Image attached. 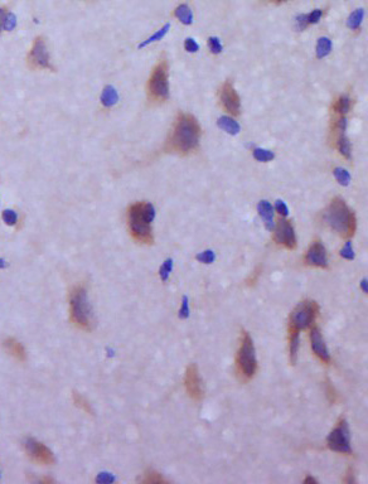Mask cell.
<instances>
[{"mask_svg":"<svg viewBox=\"0 0 368 484\" xmlns=\"http://www.w3.org/2000/svg\"><path fill=\"white\" fill-rule=\"evenodd\" d=\"M201 136V126L197 119L189 114H179L174 122L172 134L165 144L168 153L188 154L197 149Z\"/></svg>","mask_w":368,"mask_h":484,"instance_id":"cell-1","label":"cell"},{"mask_svg":"<svg viewBox=\"0 0 368 484\" xmlns=\"http://www.w3.org/2000/svg\"><path fill=\"white\" fill-rule=\"evenodd\" d=\"M23 448L25 454L33 460L34 463L39 465H52L56 459L51 449H48L43 443L38 442L33 438H28L23 442Z\"/></svg>","mask_w":368,"mask_h":484,"instance_id":"cell-10","label":"cell"},{"mask_svg":"<svg viewBox=\"0 0 368 484\" xmlns=\"http://www.w3.org/2000/svg\"><path fill=\"white\" fill-rule=\"evenodd\" d=\"M189 317V305H188V298L183 296L182 307L179 309V318L180 319H187Z\"/></svg>","mask_w":368,"mask_h":484,"instance_id":"cell-40","label":"cell"},{"mask_svg":"<svg viewBox=\"0 0 368 484\" xmlns=\"http://www.w3.org/2000/svg\"><path fill=\"white\" fill-rule=\"evenodd\" d=\"M172 269H173V260L172 259H167L164 261V264L161 265L160 270H159V275H160L161 280L167 281L169 275L172 272Z\"/></svg>","mask_w":368,"mask_h":484,"instance_id":"cell-32","label":"cell"},{"mask_svg":"<svg viewBox=\"0 0 368 484\" xmlns=\"http://www.w3.org/2000/svg\"><path fill=\"white\" fill-rule=\"evenodd\" d=\"M295 25L298 31H304L305 28L309 27L307 23V16H305V14H300V16L296 17Z\"/></svg>","mask_w":368,"mask_h":484,"instance_id":"cell-42","label":"cell"},{"mask_svg":"<svg viewBox=\"0 0 368 484\" xmlns=\"http://www.w3.org/2000/svg\"><path fill=\"white\" fill-rule=\"evenodd\" d=\"M8 13L9 12H8V9H6V8H0V29L3 28L4 19H5V17Z\"/></svg>","mask_w":368,"mask_h":484,"instance_id":"cell-46","label":"cell"},{"mask_svg":"<svg viewBox=\"0 0 368 484\" xmlns=\"http://www.w3.org/2000/svg\"><path fill=\"white\" fill-rule=\"evenodd\" d=\"M346 129H347V119L344 116H341L334 124V131L337 134L335 145H337L338 152L341 153L344 158L350 159L352 158V153H350L352 148H350L349 139L346 135Z\"/></svg>","mask_w":368,"mask_h":484,"instance_id":"cell-16","label":"cell"},{"mask_svg":"<svg viewBox=\"0 0 368 484\" xmlns=\"http://www.w3.org/2000/svg\"><path fill=\"white\" fill-rule=\"evenodd\" d=\"M333 173H334L335 179L338 180V183H339V184H342V186H344V187L349 184L350 174H349V172L347 171V169H344V168H335Z\"/></svg>","mask_w":368,"mask_h":484,"instance_id":"cell-31","label":"cell"},{"mask_svg":"<svg viewBox=\"0 0 368 484\" xmlns=\"http://www.w3.org/2000/svg\"><path fill=\"white\" fill-rule=\"evenodd\" d=\"M70 320L76 328L85 332L94 329V314L83 285L73 287L70 292Z\"/></svg>","mask_w":368,"mask_h":484,"instance_id":"cell-4","label":"cell"},{"mask_svg":"<svg viewBox=\"0 0 368 484\" xmlns=\"http://www.w3.org/2000/svg\"><path fill=\"white\" fill-rule=\"evenodd\" d=\"M27 64L31 70H49L55 71V67L51 63L48 48L44 37L39 36L34 39L32 48L27 56Z\"/></svg>","mask_w":368,"mask_h":484,"instance_id":"cell-9","label":"cell"},{"mask_svg":"<svg viewBox=\"0 0 368 484\" xmlns=\"http://www.w3.org/2000/svg\"><path fill=\"white\" fill-rule=\"evenodd\" d=\"M236 375L241 382H249L255 377L256 372L259 369L256 350L253 346V341L249 332H241L240 346H238L237 354H236Z\"/></svg>","mask_w":368,"mask_h":484,"instance_id":"cell-5","label":"cell"},{"mask_svg":"<svg viewBox=\"0 0 368 484\" xmlns=\"http://www.w3.org/2000/svg\"><path fill=\"white\" fill-rule=\"evenodd\" d=\"M5 265H6L5 261H4L3 259H0V269H4L5 268Z\"/></svg>","mask_w":368,"mask_h":484,"instance_id":"cell-49","label":"cell"},{"mask_svg":"<svg viewBox=\"0 0 368 484\" xmlns=\"http://www.w3.org/2000/svg\"><path fill=\"white\" fill-rule=\"evenodd\" d=\"M117 100H119V95H117L115 87L106 86L104 91H102V95H101V104L104 105L105 107H111L117 102Z\"/></svg>","mask_w":368,"mask_h":484,"instance_id":"cell-22","label":"cell"},{"mask_svg":"<svg viewBox=\"0 0 368 484\" xmlns=\"http://www.w3.org/2000/svg\"><path fill=\"white\" fill-rule=\"evenodd\" d=\"M275 210H276V212L280 214L281 217H286L289 214V208H288V206L285 204V202L280 201V199L276 201V203H275Z\"/></svg>","mask_w":368,"mask_h":484,"instance_id":"cell-41","label":"cell"},{"mask_svg":"<svg viewBox=\"0 0 368 484\" xmlns=\"http://www.w3.org/2000/svg\"><path fill=\"white\" fill-rule=\"evenodd\" d=\"M350 110V98L348 96H341L333 105V111L337 114L344 115Z\"/></svg>","mask_w":368,"mask_h":484,"instance_id":"cell-28","label":"cell"},{"mask_svg":"<svg viewBox=\"0 0 368 484\" xmlns=\"http://www.w3.org/2000/svg\"><path fill=\"white\" fill-rule=\"evenodd\" d=\"M260 275H261V268H257L255 271H253L252 274H251V276L247 279V281H246L247 287H253V285H255V284L259 281Z\"/></svg>","mask_w":368,"mask_h":484,"instance_id":"cell-43","label":"cell"},{"mask_svg":"<svg viewBox=\"0 0 368 484\" xmlns=\"http://www.w3.org/2000/svg\"><path fill=\"white\" fill-rule=\"evenodd\" d=\"M343 483H347V484H352V483H356V478H354V472H353V468H348L347 469V473H346V475H344V478H343Z\"/></svg>","mask_w":368,"mask_h":484,"instance_id":"cell-45","label":"cell"},{"mask_svg":"<svg viewBox=\"0 0 368 484\" xmlns=\"http://www.w3.org/2000/svg\"><path fill=\"white\" fill-rule=\"evenodd\" d=\"M363 17H365V10L363 9H357L348 17L347 20V25L348 28L353 29V31H357L359 27H361V23L363 20Z\"/></svg>","mask_w":368,"mask_h":484,"instance_id":"cell-27","label":"cell"},{"mask_svg":"<svg viewBox=\"0 0 368 484\" xmlns=\"http://www.w3.org/2000/svg\"><path fill=\"white\" fill-rule=\"evenodd\" d=\"M272 1H275V3H277V4H280V3H284V1H288V0H272Z\"/></svg>","mask_w":368,"mask_h":484,"instance_id":"cell-50","label":"cell"},{"mask_svg":"<svg viewBox=\"0 0 368 484\" xmlns=\"http://www.w3.org/2000/svg\"><path fill=\"white\" fill-rule=\"evenodd\" d=\"M327 446L335 453L344 454V455H350L352 448H350V432L348 427V423L344 417H341L337 421L335 426L329 432L327 438Z\"/></svg>","mask_w":368,"mask_h":484,"instance_id":"cell-8","label":"cell"},{"mask_svg":"<svg viewBox=\"0 0 368 484\" xmlns=\"http://www.w3.org/2000/svg\"><path fill=\"white\" fill-rule=\"evenodd\" d=\"M16 25H17L16 16H14V14H12V13H8L5 17V19H4L3 29L4 31L9 32V31H12V29H14V28H16Z\"/></svg>","mask_w":368,"mask_h":484,"instance_id":"cell-36","label":"cell"},{"mask_svg":"<svg viewBox=\"0 0 368 484\" xmlns=\"http://www.w3.org/2000/svg\"><path fill=\"white\" fill-rule=\"evenodd\" d=\"M148 98L153 104H163L169 98L168 63L165 59L158 62L148 81Z\"/></svg>","mask_w":368,"mask_h":484,"instance_id":"cell-6","label":"cell"},{"mask_svg":"<svg viewBox=\"0 0 368 484\" xmlns=\"http://www.w3.org/2000/svg\"><path fill=\"white\" fill-rule=\"evenodd\" d=\"M361 285H362V289H363V292H367V280H363L362 283H361Z\"/></svg>","mask_w":368,"mask_h":484,"instance_id":"cell-48","label":"cell"},{"mask_svg":"<svg viewBox=\"0 0 368 484\" xmlns=\"http://www.w3.org/2000/svg\"><path fill=\"white\" fill-rule=\"evenodd\" d=\"M72 400H73V404H75V406H76V407H78L79 410H82V411L86 412V414L94 415V408H92L91 404H90V401L86 399L82 393L76 392V391H75V392L72 393Z\"/></svg>","mask_w":368,"mask_h":484,"instance_id":"cell-23","label":"cell"},{"mask_svg":"<svg viewBox=\"0 0 368 484\" xmlns=\"http://www.w3.org/2000/svg\"><path fill=\"white\" fill-rule=\"evenodd\" d=\"M169 28H171V24H165L164 27L161 28V29H159L158 32H156L155 34H153L150 38H148L146 40H144L143 43H140L139 44V48H144V47H146V46H149V44H152V43H154V42H158V40H160V39H163L164 38V36L165 34L168 33V31H169Z\"/></svg>","mask_w":368,"mask_h":484,"instance_id":"cell-29","label":"cell"},{"mask_svg":"<svg viewBox=\"0 0 368 484\" xmlns=\"http://www.w3.org/2000/svg\"><path fill=\"white\" fill-rule=\"evenodd\" d=\"M274 241L277 245L285 247L288 250L296 249L295 231H294L291 223L285 219V217H281L277 221V225L274 227Z\"/></svg>","mask_w":368,"mask_h":484,"instance_id":"cell-12","label":"cell"},{"mask_svg":"<svg viewBox=\"0 0 368 484\" xmlns=\"http://www.w3.org/2000/svg\"><path fill=\"white\" fill-rule=\"evenodd\" d=\"M310 344L311 350H313L314 356L319 359L320 362L324 365H329L330 363V356H329L328 348L324 338H323L322 332L316 326H311L310 329Z\"/></svg>","mask_w":368,"mask_h":484,"instance_id":"cell-14","label":"cell"},{"mask_svg":"<svg viewBox=\"0 0 368 484\" xmlns=\"http://www.w3.org/2000/svg\"><path fill=\"white\" fill-rule=\"evenodd\" d=\"M257 211H259V214L261 216L262 221L265 223V227L266 230L271 231L274 230L275 223H274V208L270 204V202L268 201H261L259 204H257Z\"/></svg>","mask_w":368,"mask_h":484,"instance_id":"cell-18","label":"cell"},{"mask_svg":"<svg viewBox=\"0 0 368 484\" xmlns=\"http://www.w3.org/2000/svg\"><path fill=\"white\" fill-rule=\"evenodd\" d=\"M304 264L316 269H328L327 250L320 241H314L304 255Z\"/></svg>","mask_w":368,"mask_h":484,"instance_id":"cell-13","label":"cell"},{"mask_svg":"<svg viewBox=\"0 0 368 484\" xmlns=\"http://www.w3.org/2000/svg\"><path fill=\"white\" fill-rule=\"evenodd\" d=\"M155 218V208L149 202H136L128 210V223L131 237L137 244L153 245L152 222Z\"/></svg>","mask_w":368,"mask_h":484,"instance_id":"cell-2","label":"cell"},{"mask_svg":"<svg viewBox=\"0 0 368 484\" xmlns=\"http://www.w3.org/2000/svg\"><path fill=\"white\" fill-rule=\"evenodd\" d=\"M221 104H222L223 109L231 115L236 116L240 114V97H238L236 90L233 89L232 83L226 82L222 86V89H221Z\"/></svg>","mask_w":368,"mask_h":484,"instance_id":"cell-15","label":"cell"},{"mask_svg":"<svg viewBox=\"0 0 368 484\" xmlns=\"http://www.w3.org/2000/svg\"><path fill=\"white\" fill-rule=\"evenodd\" d=\"M320 311L319 304L314 300H303L299 303L294 309L289 318V327L296 329V330H303V329L310 328L314 326L316 317Z\"/></svg>","mask_w":368,"mask_h":484,"instance_id":"cell-7","label":"cell"},{"mask_svg":"<svg viewBox=\"0 0 368 484\" xmlns=\"http://www.w3.org/2000/svg\"><path fill=\"white\" fill-rule=\"evenodd\" d=\"M324 219L329 227L337 232L342 238H350L357 229L356 216L343 198L335 197L329 203L324 214Z\"/></svg>","mask_w":368,"mask_h":484,"instance_id":"cell-3","label":"cell"},{"mask_svg":"<svg viewBox=\"0 0 368 484\" xmlns=\"http://www.w3.org/2000/svg\"><path fill=\"white\" fill-rule=\"evenodd\" d=\"M184 48H186L187 52L195 53L199 49V44L193 38H187L186 42H184Z\"/></svg>","mask_w":368,"mask_h":484,"instance_id":"cell-39","label":"cell"},{"mask_svg":"<svg viewBox=\"0 0 368 484\" xmlns=\"http://www.w3.org/2000/svg\"><path fill=\"white\" fill-rule=\"evenodd\" d=\"M174 16L179 19L183 24L191 25L193 23V13L187 4H180L179 6H176L174 10Z\"/></svg>","mask_w":368,"mask_h":484,"instance_id":"cell-21","label":"cell"},{"mask_svg":"<svg viewBox=\"0 0 368 484\" xmlns=\"http://www.w3.org/2000/svg\"><path fill=\"white\" fill-rule=\"evenodd\" d=\"M253 158L257 161H262V163H266V161H271L275 158V154L271 150L264 149V148H255L253 149Z\"/></svg>","mask_w":368,"mask_h":484,"instance_id":"cell-30","label":"cell"},{"mask_svg":"<svg viewBox=\"0 0 368 484\" xmlns=\"http://www.w3.org/2000/svg\"><path fill=\"white\" fill-rule=\"evenodd\" d=\"M341 256L343 257V259H346V260H353L354 259V251H353V247H352V242L350 241H347L346 242V245H344V247L341 250Z\"/></svg>","mask_w":368,"mask_h":484,"instance_id":"cell-37","label":"cell"},{"mask_svg":"<svg viewBox=\"0 0 368 484\" xmlns=\"http://www.w3.org/2000/svg\"><path fill=\"white\" fill-rule=\"evenodd\" d=\"M305 16H307V23H308V25L316 24V23H318V21L320 20V18H322L323 10L315 9V10H313V12H311L310 14H305Z\"/></svg>","mask_w":368,"mask_h":484,"instance_id":"cell-38","label":"cell"},{"mask_svg":"<svg viewBox=\"0 0 368 484\" xmlns=\"http://www.w3.org/2000/svg\"><path fill=\"white\" fill-rule=\"evenodd\" d=\"M324 391H326L327 399L332 405H337L338 402L341 401V395H339V392H338L333 382L329 378H326V381H324Z\"/></svg>","mask_w":368,"mask_h":484,"instance_id":"cell-25","label":"cell"},{"mask_svg":"<svg viewBox=\"0 0 368 484\" xmlns=\"http://www.w3.org/2000/svg\"><path fill=\"white\" fill-rule=\"evenodd\" d=\"M208 46H210L211 52L213 55H218V53L222 52V44H221L217 37H210L208 38Z\"/></svg>","mask_w":368,"mask_h":484,"instance_id":"cell-35","label":"cell"},{"mask_svg":"<svg viewBox=\"0 0 368 484\" xmlns=\"http://www.w3.org/2000/svg\"><path fill=\"white\" fill-rule=\"evenodd\" d=\"M217 125H218L219 129H222L223 131H226L227 134L231 135H237L240 133L241 128L238 125V122L234 119L230 117V116H222L217 120Z\"/></svg>","mask_w":368,"mask_h":484,"instance_id":"cell-20","label":"cell"},{"mask_svg":"<svg viewBox=\"0 0 368 484\" xmlns=\"http://www.w3.org/2000/svg\"><path fill=\"white\" fill-rule=\"evenodd\" d=\"M114 481H115V477L113 474H109V473H101L96 478L97 483H111Z\"/></svg>","mask_w":368,"mask_h":484,"instance_id":"cell-44","label":"cell"},{"mask_svg":"<svg viewBox=\"0 0 368 484\" xmlns=\"http://www.w3.org/2000/svg\"><path fill=\"white\" fill-rule=\"evenodd\" d=\"M299 350V330L289 327V361L290 365L295 366L298 361Z\"/></svg>","mask_w":368,"mask_h":484,"instance_id":"cell-19","label":"cell"},{"mask_svg":"<svg viewBox=\"0 0 368 484\" xmlns=\"http://www.w3.org/2000/svg\"><path fill=\"white\" fill-rule=\"evenodd\" d=\"M4 348L10 356L19 362H25L27 361V350L24 346L16 338H8L4 341Z\"/></svg>","mask_w":368,"mask_h":484,"instance_id":"cell-17","label":"cell"},{"mask_svg":"<svg viewBox=\"0 0 368 484\" xmlns=\"http://www.w3.org/2000/svg\"><path fill=\"white\" fill-rule=\"evenodd\" d=\"M141 483H150V484H161V483H168V479H165L160 473L153 470V469H149L146 470L145 474H144L143 478L140 479Z\"/></svg>","mask_w":368,"mask_h":484,"instance_id":"cell-26","label":"cell"},{"mask_svg":"<svg viewBox=\"0 0 368 484\" xmlns=\"http://www.w3.org/2000/svg\"><path fill=\"white\" fill-rule=\"evenodd\" d=\"M195 260L202 262V264H212V262L216 260V255H214V252H213L212 250H206L203 251V252L198 253V255L195 256Z\"/></svg>","mask_w":368,"mask_h":484,"instance_id":"cell-33","label":"cell"},{"mask_svg":"<svg viewBox=\"0 0 368 484\" xmlns=\"http://www.w3.org/2000/svg\"><path fill=\"white\" fill-rule=\"evenodd\" d=\"M1 218H3V221L8 226H14L17 223V221H18V214L13 210H5L1 213Z\"/></svg>","mask_w":368,"mask_h":484,"instance_id":"cell-34","label":"cell"},{"mask_svg":"<svg viewBox=\"0 0 368 484\" xmlns=\"http://www.w3.org/2000/svg\"><path fill=\"white\" fill-rule=\"evenodd\" d=\"M308 483H318V481H316V479H314L313 477H310V475H308L307 478L304 479V484H308Z\"/></svg>","mask_w":368,"mask_h":484,"instance_id":"cell-47","label":"cell"},{"mask_svg":"<svg viewBox=\"0 0 368 484\" xmlns=\"http://www.w3.org/2000/svg\"><path fill=\"white\" fill-rule=\"evenodd\" d=\"M332 40L327 37H320L316 42V58H324L332 51Z\"/></svg>","mask_w":368,"mask_h":484,"instance_id":"cell-24","label":"cell"},{"mask_svg":"<svg viewBox=\"0 0 368 484\" xmlns=\"http://www.w3.org/2000/svg\"><path fill=\"white\" fill-rule=\"evenodd\" d=\"M184 387H186L187 395L195 402H199L204 397V387L202 382L199 369H198L195 363H191L187 367L186 375H184Z\"/></svg>","mask_w":368,"mask_h":484,"instance_id":"cell-11","label":"cell"}]
</instances>
